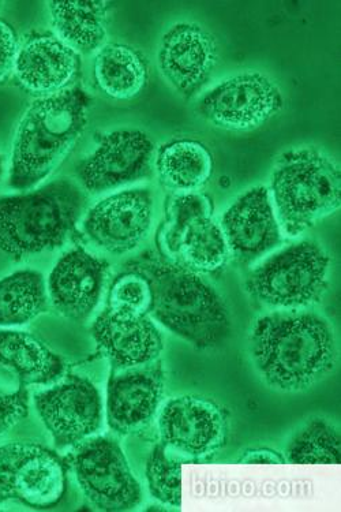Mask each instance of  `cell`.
<instances>
[{
  "instance_id": "5",
  "label": "cell",
  "mask_w": 341,
  "mask_h": 512,
  "mask_svg": "<svg viewBox=\"0 0 341 512\" xmlns=\"http://www.w3.org/2000/svg\"><path fill=\"white\" fill-rule=\"evenodd\" d=\"M340 168L324 153L290 149L273 167L271 190L280 227L298 237L340 208Z\"/></svg>"
},
{
  "instance_id": "20",
  "label": "cell",
  "mask_w": 341,
  "mask_h": 512,
  "mask_svg": "<svg viewBox=\"0 0 341 512\" xmlns=\"http://www.w3.org/2000/svg\"><path fill=\"white\" fill-rule=\"evenodd\" d=\"M91 332L116 371L151 364L163 351V336L149 316L122 315L106 308L97 316Z\"/></svg>"
},
{
  "instance_id": "15",
  "label": "cell",
  "mask_w": 341,
  "mask_h": 512,
  "mask_svg": "<svg viewBox=\"0 0 341 512\" xmlns=\"http://www.w3.org/2000/svg\"><path fill=\"white\" fill-rule=\"evenodd\" d=\"M160 360L137 368L111 369L107 384V422L118 435H134L151 425L164 394Z\"/></svg>"
},
{
  "instance_id": "32",
  "label": "cell",
  "mask_w": 341,
  "mask_h": 512,
  "mask_svg": "<svg viewBox=\"0 0 341 512\" xmlns=\"http://www.w3.org/2000/svg\"><path fill=\"white\" fill-rule=\"evenodd\" d=\"M3 166H2V158H0V178H2Z\"/></svg>"
},
{
  "instance_id": "11",
  "label": "cell",
  "mask_w": 341,
  "mask_h": 512,
  "mask_svg": "<svg viewBox=\"0 0 341 512\" xmlns=\"http://www.w3.org/2000/svg\"><path fill=\"white\" fill-rule=\"evenodd\" d=\"M284 106L279 87L260 73L227 78L197 104L205 121L230 130H250L275 117Z\"/></svg>"
},
{
  "instance_id": "7",
  "label": "cell",
  "mask_w": 341,
  "mask_h": 512,
  "mask_svg": "<svg viewBox=\"0 0 341 512\" xmlns=\"http://www.w3.org/2000/svg\"><path fill=\"white\" fill-rule=\"evenodd\" d=\"M81 491L96 510H134L142 502L140 482L131 472L121 444L110 436L77 444L67 457Z\"/></svg>"
},
{
  "instance_id": "26",
  "label": "cell",
  "mask_w": 341,
  "mask_h": 512,
  "mask_svg": "<svg viewBox=\"0 0 341 512\" xmlns=\"http://www.w3.org/2000/svg\"><path fill=\"white\" fill-rule=\"evenodd\" d=\"M339 429L324 418H311L291 437L286 461L292 465H339Z\"/></svg>"
},
{
  "instance_id": "21",
  "label": "cell",
  "mask_w": 341,
  "mask_h": 512,
  "mask_svg": "<svg viewBox=\"0 0 341 512\" xmlns=\"http://www.w3.org/2000/svg\"><path fill=\"white\" fill-rule=\"evenodd\" d=\"M0 371L16 377L18 386L51 384L65 375L66 364L61 355L48 349L28 332L0 331Z\"/></svg>"
},
{
  "instance_id": "31",
  "label": "cell",
  "mask_w": 341,
  "mask_h": 512,
  "mask_svg": "<svg viewBox=\"0 0 341 512\" xmlns=\"http://www.w3.org/2000/svg\"><path fill=\"white\" fill-rule=\"evenodd\" d=\"M239 462L243 465H284L286 458L268 448H256V450L245 452Z\"/></svg>"
},
{
  "instance_id": "16",
  "label": "cell",
  "mask_w": 341,
  "mask_h": 512,
  "mask_svg": "<svg viewBox=\"0 0 341 512\" xmlns=\"http://www.w3.org/2000/svg\"><path fill=\"white\" fill-rule=\"evenodd\" d=\"M221 230L228 249L241 265L253 263L281 244V229L271 192L265 186L247 190L224 212Z\"/></svg>"
},
{
  "instance_id": "10",
  "label": "cell",
  "mask_w": 341,
  "mask_h": 512,
  "mask_svg": "<svg viewBox=\"0 0 341 512\" xmlns=\"http://www.w3.org/2000/svg\"><path fill=\"white\" fill-rule=\"evenodd\" d=\"M40 420L58 450L76 447L103 424V399L91 380L67 375L61 383L35 396Z\"/></svg>"
},
{
  "instance_id": "1",
  "label": "cell",
  "mask_w": 341,
  "mask_h": 512,
  "mask_svg": "<svg viewBox=\"0 0 341 512\" xmlns=\"http://www.w3.org/2000/svg\"><path fill=\"white\" fill-rule=\"evenodd\" d=\"M249 340L251 360L265 383L275 390H307L335 366L332 325L317 313H269L256 321Z\"/></svg>"
},
{
  "instance_id": "22",
  "label": "cell",
  "mask_w": 341,
  "mask_h": 512,
  "mask_svg": "<svg viewBox=\"0 0 341 512\" xmlns=\"http://www.w3.org/2000/svg\"><path fill=\"white\" fill-rule=\"evenodd\" d=\"M52 26L55 35L77 52L89 55L104 47L107 40L108 3L50 2Z\"/></svg>"
},
{
  "instance_id": "2",
  "label": "cell",
  "mask_w": 341,
  "mask_h": 512,
  "mask_svg": "<svg viewBox=\"0 0 341 512\" xmlns=\"http://www.w3.org/2000/svg\"><path fill=\"white\" fill-rule=\"evenodd\" d=\"M125 268L148 279L152 302L149 316L196 349L212 350L230 338L232 323L223 298L197 272L179 263L145 253Z\"/></svg>"
},
{
  "instance_id": "17",
  "label": "cell",
  "mask_w": 341,
  "mask_h": 512,
  "mask_svg": "<svg viewBox=\"0 0 341 512\" xmlns=\"http://www.w3.org/2000/svg\"><path fill=\"white\" fill-rule=\"evenodd\" d=\"M108 263L76 246L52 268L47 283L48 300L66 319L84 323L99 305Z\"/></svg>"
},
{
  "instance_id": "19",
  "label": "cell",
  "mask_w": 341,
  "mask_h": 512,
  "mask_svg": "<svg viewBox=\"0 0 341 512\" xmlns=\"http://www.w3.org/2000/svg\"><path fill=\"white\" fill-rule=\"evenodd\" d=\"M80 70V55L58 36L32 32L18 48L14 74L22 88L43 97L69 89Z\"/></svg>"
},
{
  "instance_id": "14",
  "label": "cell",
  "mask_w": 341,
  "mask_h": 512,
  "mask_svg": "<svg viewBox=\"0 0 341 512\" xmlns=\"http://www.w3.org/2000/svg\"><path fill=\"white\" fill-rule=\"evenodd\" d=\"M153 219V197L146 188L111 194L86 213L82 231L101 250L125 254L148 237Z\"/></svg>"
},
{
  "instance_id": "8",
  "label": "cell",
  "mask_w": 341,
  "mask_h": 512,
  "mask_svg": "<svg viewBox=\"0 0 341 512\" xmlns=\"http://www.w3.org/2000/svg\"><path fill=\"white\" fill-rule=\"evenodd\" d=\"M67 462L37 443L16 442L0 447V504L17 502L50 510L67 491Z\"/></svg>"
},
{
  "instance_id": "18",
  "label": "cell",
  "mask_w": 341,
  "mask_h": 512,
  "mask_svg": "<svg viewBox=\"0 0 341 512\" xmlns=\"http://www.w3.org/2000/svg\"><path fill=\"white\" fill-rule=\"evenodd\" d=\"M217 63L215 37L197 24H176L163 36L159 66L163 76L190 99L211 78Z\"/></svg>"
},
{
  "instance_id": "12",
  "label": "cell",
  "mask_w": 341,
  "mask_h": 512,
  "mask_svg": "<svg viewBox=\"0 0 341 512\" xmlns=\"http://www.w3.org/2000/svg\"><path fill=\"white\" fill-rule=\"evenodd\" d=\"M155 144L141 130L122 129L100 138L91 155L78 164L77 177L82 189L103 193L152 174Z\"/></svg>"
},
{
  "instance_id": "29",
  "label": "cell",
  "mask_w": 341,
  "mask_h": 512,
  "mask_svg": "<svg viewBox=\"0 0 341 512\" xmlns=\"http://www.w3.org/2000/svg\"><path fill=\"white\" fill-rule=\"evenodd\" d=\"M29 394L24 386L16 391H0V436L28 416Z\"/></svg>"
},
{
  "instance_id": "27",
  "label": "cell",
  "mask_w": 341,
  "mask_h": 512,
  "mask_svg": "<svg viewBox=\"0 0 341 512\" xmlns=\"http://www.w3.org/2000/svg\"><path fill=\"white\" fill-rule=\"evenodd\" d=\"M182 463L163 444H156L146 462L149 492L159 502L182 507Z\"/></svg>"
},
{
  "instance_id": "3",
  "label": "cell",
  "mask_w": 341,
  "mask_h": 512,
  "mask_svg": "<svg viewBox=\"0 0 341 512\" xmlns=\"http://www.w3.org/2000/svg\"><path fill=\"white\" fill-rule=\"evenodd\" d=\"M92 97L80 87L43 96L31 104L18 126L11 155V189H35L50 177L80 140Z\"/></svg>"
},
{
  "instance_id": "24",
  "label": "cell",
  "mask_w": 341,
  "mask_h": 512,
  "mask_svg": "<svg viewBox=\"0 0 341 512\" xmlns=\"http://www.w3.org/2000/svg\"><path fill=\"white\" fill-rule=\"evenodd\" d=\"M160 182L178 192H193L211 178V152L200 141L178 138L161 145L156 158Z\"/></svg>"
},
{
  "instance_id": "23",
  "label": "cell",
  "mask_w": 341,
  "mask_h": 512,
  "mask_svg": "<svg viewBox=\"0 0 341 512\" xmlns=\"http://www.w3.org/2000/svg\"><path fill=\"white\" fill-rule=\"evenodd\" d=\"M93 71L100 91L118 100L140 95L149 80L145 56L127 44L111 43L101 48Z\"/></svg>"
},
{
  "instance_id": "4",
  "label": "cell",
  "mask_w": 341,
  "mask_h": 512,
  "mask_svg": "<svg viewBox=\"0 0 341 512\" xmlns=\"http://www.w3.org/2000/svg\"><path fill=\"white\" fill-rule=\"evenodd\" d=\"M85 207L84 189L67 178L31 192L0 196V252L20 261L61 248Z\"/></svg>"
},
{
  "instance_id": "9",
  "label": "cell",
  "mask_w": 341,
  "mask_h": 512,
  "mask_svg": "<svg viewBox=\"0 0 341 512\" xmlns=\"http://www.w3.org/2000/svg\"><path fill=\"white\" fill-rule=\"evenodd\" d=\"M211 212L208 198L194 192L172 198L168 209L164 246L172 257H179V264L197 274H217L230 257L226 237Z\"/></svg>"
},
{
  "instance_id": "13",
  "label": "cell",
  "mask_w": 341,
  "mask_h": 512,
  "mask_svg": "<svg viewBox=\"0 0 341 512\" xmlns=\"http://www.w3.org/2000/svg\"><path fill=\"white\" fill-rule=\"evenodd\" d=\"M161 444L172 454L202 459L220 450L227 437V413L212 399L172 398L159 417Z\"/></svg>"
},
{
  "instance_id": "6",
  "label": "cell",
  "mask_w": 341,
  "mask_h": 512,
  "mask_svg": "<svg viewBox=\"0 0 341 512\" xmlns=\"http://www.w3.org/2000/svg\"><path fill=\"white\" fill-rule=\"evenodd\" d=\"M331 257L314 241L287 246L258 265L246 278L254 301L273 309L316 305L328 287Z\"/></svg>"
},
{
  "instance_id": "25",
  "label": "cell",
  "mask_w": 341,
  "mask_h": 512,
  "mask_svg": "<svg viewBox=\"0 0 341 512\" xmlns=\"http://www.w3.org/2000/svg\"><path fill=\"white\" fill-rule=\"evenodd\" d=\"M48 293L40 272L22 269L0 279V327L31 323L47 312Z\"/></svg>"
},
{
  "instance_id": "30",
  "label": "cell",
  "mask_w": 341,
  "mask_h": 512,
  "mask_svg": "<svg viewBox=\"0 0 341 512\" xmlns=\"http://www.w3.org/2000/svg\"><path fill=\"white\" fill-rule=\"evenodd\" d=\"M18 48L20 43L13 26L0 20V84L13 76Z\"/></svg>"
},
{
  "instance_id": "28",
  "label": "cell",
  "mask_w": 341,
  "mask_h": 512,
  "mask_svg": "<svg viewBox=\"0 0 341 512\" xmlns=\"http://www.w3.org/2000/svg\"><path fill=\"white\" fill-rule=\"evenodd\" d=\"M152 294L148 279L136 269L125 268L116 276L106 308L129 316H149Z\"/></svg>"
}]
</instances>
